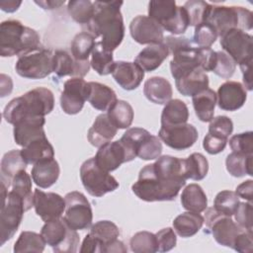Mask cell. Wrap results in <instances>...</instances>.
Here are the masks:
<instances>
[{
  "label": "cell",
  "instance_id": "obj_1",
  "mask_svg": "<svg viewBox=\"0 0 253 253\" xmlns=\"http://www.w3.org/2000/svg\"><path fill=\"white\" fill-rule=\"evenodd\" d=\"M183 159L163 155L145 165L131 186L133 194L145 202L173 201L186 184Z\"/></svg>",
  "mask_w": 253,
  "mask_h": 253
},
{
  "label": "cell",
  "instance_id": "obj_2",
  "mask_svg": "<svg viewBox=\"0 0 253 253\" xmlns=\"http://www.w3.org/2000/svg\"><path fill=\"white\" fill-rule=\"evenodd\" d=\"M122 5L123 1H95L94 15L85 27L95 39L101 37V43L111 51L122 43L125 37Z\"/></svg>",
  "mask_w": 253,
  "mask_h": 253
},
{
  "label": "cell",
  "instance_id": "obj_3",
  "mask_svg": "<svg viewBox=\"0 0 253 253\" xmlns=\"http://www.w3.org/2000/svg\"><path fill=\"white\" fill-rule=\"evenodd\" d=\"M54 108L53 93L44 87H37L14 98L5 107L3 117L11 125L28 117H44Z\"/></svg>",
  "mask_w": 253,
  "mask_h": 253
},
{
  "label": "cell",
  "instance_id": "obj_4",
  "mask_svg": "<svg viewBox=\"0 0 253 253\" xmlns=\"http://www.w3.org/2000/svg\"><path fill=\"white\" fill-rule=\"evenodd\" d=\"M41 47L39 34L18 20H6L0 25V54L21 56Z\"/></svg>",
  "mask_w": 253,
  "mask_h": 253
},
{
  "label": "cell",
  "instance_id": "obj_5",
  "mask_svg": "<svg viewBox=\"0 0 253 253\" xmlns=\"http://www.w3.org/2000/svg\"><path fill=\"white\" fill-rule=\"evenodd\" d=\"M208 23L221 37L231 29L250 31L253 27V14L250 10L239 6H214L211 5Z\"/></svg>",
  "mask_w": 253,
  "mask_h": 253
},
{
  "label": "cell",
  "instance_id": "obj_6",
  "mask_svg": "<svg viewBox=\"0 0 253 253\" xmlns=\"http://www.w3.org/2000/svg\"><path fill=\"white\" fill-rule=\"evenodd\" d=\"M148 17L155 20L164 31L173 35H182L189 27L186 10L183 6H177L175 1H150L148 3Z\"/></svg>",
  "mask_w": 253,
  "mask_h": 253
},
{
  "label": "cell",
  "instance_id": "obj_7",
  "mask_svg": "<svg viewBox=\"0 0 253 253\" xmlns=\"http://www.w3.org/2000/svg\"><path fill=\"white\" fill-rule=\"evenodd\" d=\"M1 194L3 205L0 214V239L1 245H4L18 230L26 210L23 200L12 191L8 192L4 184H1Z\"/></svg>",
  "mask_w": 253,
  "mask_h": 253
},
{
  "label": "cell",
  "instance_id": "obj_8",
  "mask_svg": "<svg viewBox=\"0 0 253 253\" xmlns=\"http://www.w3.org/2000/svg\"><path fill=\"white\" fill-rule=\"evenodd\" d=\"M129 152L142 160H153L161 156L162 143L158 136L142 127L126 129L120 139Z\"/></svg>",
  "mask_w": 253,
  "mask_h": 253
},
{
  "label": "cell",
  "instance_id": "obj_9",
  "mask_svg": "<svg viewBox=\"0 0 253 253\" xmlns=\"http://www.w3.org/2000/svg\"><path fill=\"white\" fill-rule=\"evenodd\" d=\"M41 234L56 253L76 252L80 242L77 231L70 228L63 218L46 221L42 227Z\"/></svg>",
  "mask_w": 253,
  "mask_h": 253
},
{
  "label": "cell",
  "instance_id": "obj_10",
  "mask_svg": "<svg viewBox=\"0 0 253 253\" xmlns=\"http://www.w3.org/2000/svg\"><path fill=\"white\" fill-rule=\"evenodd\" d=\"M16 72L24 78L42 79L53 72V52L39 47L19 56L15 64Z\"/></svg>",
  "mask_w": 253,
  "mask_h": 253
},
{
  "label": "cell",
  "instance_id": "obj_11",
  "mask_svg": "<svg viewBox=\"0 0 253 253\" xmlns=\"http://www.w3.org/2000/svg\"><path fill=\"white\" fill-rule=\"evenodd\" d=\"M80 179L86 191L93 197H103L105 194L119 188V182L114 176L101 169L95 158L85 160L80 167Z\"/></svg>",
  "mask_w": 253,
  "mask_h": 253
},
{
  "label": "cell",
  "instance_id": "obj_12",
  "mask_svg": "<svg viewBox=\"0 0 253 253\" xmlns=\"http://www.w3.org/2000/svg\"><path fill=\"white\" fill-rule=\"evenodd\" d=\"M65 200V213L63 216L67 225L74 230L88 229L92 225L93 212L87 198L80 192L67 193Z\"/></svg>",
  "mask_w": 253,
  "mask_h": 253
},
{
  "label": "cell",
  "instance_id": "obj_13",
  "mask_svg": "<svg viewBox=\"0 0 253 253\" xmlns=\"http://www.w3.org/2000/svg\"><path fill=\"white\" fill-rule=\"evenodd\" d=\"M205 222L214 240L225 247L232 248L235 238L243 230L230 216L216 211L213 208L207 209Z\"/></svg>",
  "mask_w": 253,
  "mask_h": 253
},
{
  "label": "cell",
  "instance_id": "obj_14",
  "mask_svg": "<svg viewBox=\"0 0 253 253\" xmlns=\"http://www.w3.org/2000/svg\"><path fill=\"white\" fill-rule=\"evenodd\" d=\"M220 45L236 64L252 61V36L239 30L231 29L220 37Z\"/></svg>",
  "mask_w": 253,
  "mask_h": 253
},
{
  "label": "cell",
  "instance_id": "obj_15",
  "mask_svg": "<svg viewBox=\"0 0 253 253\" xmlns=\"http://www.w3.org/2000/svg\"><path fill=\"white\" fill-rule=\"evenodd\" d=\"M89 85L83 78L71 77L63 84L60 95V107L65 114L76 115L81 112L88 100Z\"/></svg>",
  "mask_w": 253,
  "mask_h": 253
},
{
  "label": "cell",
  "instance_id": "obj_16",
  "mask_svg": "<svg viewBox=\"0 0 253 253\" xmlns=\"http://www.w3.org/2000/svg\"><path fill=\"white\" fill-rule=\"evenodd\" d=\"M158 137L170 148L174 150H184L195 144L198 140L199 132L193 125L183 124L161 126L158 131Z\"/></svg>",
  "mask_w": 253,
  "mask_h": 253
},
{
  "label": "cell",
  "instance_id": "obj_17",
  "mask_svg": "<svg viewBox=\"0 0 253 253\" xmlns=\"http://www.w3.org/2000/svg\"><path fill=\"white\" fill-rule=\"evenodd\" d=\"M129 33L134 42L140 44L161 43L164 41V30L152 18L138 15L129 24Z\"/></svg>",
  "mask_w": 253,
  "mask_h": 253
},
{
  "label": "cell",
  "instance_id": "obj_18",
  "mask_svg": "<svg viewBox=\"0 0 253 253\" xmlns=\"http://www.w3.org/2000/svg\"><path fill=\"white\" fill-rule=\"evenodd\" d=\"M34 208L36 213L46 222L61 217L65 211V200L56 193L35 189Z\"/></svg>",
  "mask_w": 253,
  "mask_h": 253
},
{
  "label": "cell",
  "instance_id": "obj_19",
  "mask_svg": "<svg viewBox=\"0 0 253 253\" xmlns=\"http://www.w3.org/2000/svg\"><path fill=\"white\" fill-rule=\"evenodd\" d=\"M94 158L97 165L107 172H112L123 163L132 160L121 140L110 141L102 145L99 147Z\"/></svg>",
  "mask_w": 253,
  "mask_h": 253
},
{
  "label": "cell",
  "instance_id": "obj_20",
  "mask_svg": "<svg viewBox=\"0 0 253 253\" xmlns=\"http://www.w3.org/2000/svg\"><path fill=\"white\" fill-rule=\"evenodd\" d=\"M89 60H77L66 50L57 49L53 52V72L57 77H84L90 69Z\"/></svg>",
  "mask_w": 253,
  "mask_h": 253
},
{
  "label": "cell",
  "instance_id": "obj_21",
  "mask_svg": "<svg viewBox=\"0 0 253 253\" xmlns=\"http://www.w3.org/2000/svg\"><path fill=\"white\" fill-rule=\"evenodd\" d=\"M246 99V89L240 82L226 81L217 89L216 103L218 108L223 111H237L244 105Z\"/></svg>",
  "mask_w": 253,
  "mask_h": 253
},
{
  "label": "cell",
  "instance_id": "obj_22",
  "mask_svg": "<svg viewBox=\"0 0 253 253\" xmlns=\"http://www.w3.org/2000/svg\"><path fill=\"white\" fill-rule=\"evenodd\" d=\"M44 117H28L20 120L14 125L13 134L15 142L25 147L30 142L45 136L43 126Z\"/></svg>",
  "mask_w": 253,
  "mask_h": 253
},
{
  "label": "cell",
  "instance_id": "obj_23",
  "mask_svg": "<svg viewBox=\"0 0 253 253\" xmlns=\"http://www.w3.org/2000/svg\"><path fill=\"white\" fill-rule=\"evenodd\" d=\"M112 75L115 81L123 89L131 91L140 85L144 77V70L135 62L120 60L115 61L112 69Z\"/></svg>",
  "mask_w": 253,
  "mask_h": 253
},
{
  "label": "cell",
  "instance_id": "obj_24",
  "mask_svg": "<svg viewBox=\"0 0 253 253\" xmlns=\"http://www.w3.org/2000/svg\"><path fill=\"white\" fill-rule=\"evenodd\" d=\"M170 54L164 42L148 44L134 58V62L146 72L157 69Z\"/></svg>",
  "mask_w": 253,
  "mask_h": 253
},
{
  "label": "cell",
  "instance_id": "obj_25",
  "mask_svg": "<svg viewBox=\"0 0 253 253\" xmlns=\"http://www.w3.org/2000/svg\"><path fill=\"white\" fill-rule=\"evenodd\" d=\"M118 128L110 121L107 114H101L97 116L92 126L87 133L88 141L95 147H101L102 145L110 142L117 134Z\"/></svg>",
  "mask_w": 253,
  "mask_h": 253
},
{
  "label": "cell",
  "instance_id": "obj_26",
  "mask_svg": "<svg viewBox=\"0 0 253 253\" xmlns=\"http://www.w3.org/2000/svg\"><path fill=\"white\" fill-rule=\"evenodd\" d=\"M175 85L179 93L184 96H194L209 88V77L201 68H196L175 79Z\"/></svg>",
  "mask_w": 253,
  "mask_h": 253
},
{
  "label": "cell",
  "instance_id": "obj_27",
  "mask_svg": "<svg viewBox=\"0 0 253 253\" xmlns=\"http://www.w3.org/2000/svg\"><path fill=\"white\" fill-rule=\"evenodd\" d=\"M31 174L38 187L47 189L55 184L59 177V164L54 158L40 161L34 165Z\"/></svg>",
  "mask_w": 253,
  "mask_h": 253
},
{
  "label": "cell",
  "instance_id": "obj_28",
  "mask_svg": "<svg viewBox=\"0 0 253 253\" xmlns=\"http://www.w3.org/2000/svg\"><path fill=\"white\" fill-rule=\"evenodd\" d=\"M143 94L147 100L154 104L165 105L173 95V90L170 82L160 76L148 78L143 85Z\"/></svg>",
  "mask_w": 253,
  "mask_h": 253
},
{
  "label": "cell",
  "instance_id": "obj_29",
  "mask_svg": "<svg viewBox=\"0 0 253 253\" xmlns=\"http://www.w3.org/2000/svg\"><path fill=\"white\" fill-rule=\"evenodd\" d=\"M89 94L88 102L98 111H108V109L118 100L115 91L99 82H88Z\"/></svg>",
  "mask_w": 253,
  "mask_h": 253
},
{
  "label": "cell",
  "instance_id": "obj_30",
  "mask_svg": "<svg viewBox=\"0 0 253 253\" xmlns=\"http://www.w3.org/2000/svg\"><path fill=\"white\" fill-rule=\"evenodd\" d=\"M21 154L27 164L35 165L40 161L53 158L54 149L46 136H44L38 138L23 147V149H21Z\"/></svg>",
  "mask_w": 253,
  "mask_h": 253
},
{
  "label": "cell",
  "instance_id": "obj_31",
  "mask_svg": "<svg viewBox=\"0 0 253 253\" xmlns=\"http://www.w3.org/2000/svg\"><path fill=\"white\" fill-rule=\"evenodd\" d=\"M27 165L21 150L13 149L5 153L1 160V183L9 188L14 176L20 171L26 170Z\"/></svg>",
  "mask_w": 253,
  "mask_h": 253
},
{
  "label": "cell",
  "instance_id": "obj_32",
  "mask_svg": "<svg viewBox=\"0 0 253 253\" xmlns=\"http://www.w3.org/2000/svg\"><path fill=\"white\" fill-rule=\"evenodd\" d=\"M192 102L196 116L200 121L207 123L212 120L216 105V94L212 89L207 88L194 95Z\"/></svg>",
  "mask_w": 253,
  "mask_h": 253
},
{
  "label": "cell",
  "instance_id": "obj_33",
  "mask_svg": "<svg viewBox=\"0 0 253 253\" xmlns=\"http://www.w3.org/2000/svg\"><path fill=\"white\" fill-rule=\"evenodd\" d=\"M189 110L185 102L180 99L170 100L165 104L161 113V126H170L187 124Z\"/></svg>",
  "mask_w": 253,
  "mask_h": 253
},
{
  "label": "cell",
  "instance_id": "obj_34",
  "mask_svg": "<svg viewBox=\"0 0 253 253\" xmlns=\"http://www.w3.org/2000/svg\"><path fill=\"white\" fill-rule=\"evenodd\" d=\"M181 204L186 211L200 213L207 210L208 198L203 188L200 185L193 183L183 190Z\"/></svg>",
  "mask_w": 253,
  "mask_h": 253
},
{
  "label": "cell",
  "instance_id": "obj_35",
  "mask_svg": "<svg viewBox=\"0 0 253 253\" xmlns=\"http://www.w3.org/2000/svg\"><path fill=\"white\" fill-rule=\"evenodd\" d=\"M205 218L199 212L186 211L173 220L174 231L181 237L187 238L195 235L203 226Z\"/></svg>",
  "mask_w": 253,
  "mask_h": 253
},
{
  "label": "cell",
  "instance_id": "obj_36",
  "mask_svg": "<svg viewBox=\"0 0 253 253\" xmlns=\"http://www.w3.org/2000/svg\"><path fill=\"white\" fill-rule=\"evenodd\" d=\"M110 121L117 128H127L133 121L134 113L131 105L124 100H117L107 111Z\"/></svg>",
  "mask_w": 253,
  "mask_h": 253
},
{
  "label": "cell",
  "instance_id": "obj_37",
  "mask_svg": "<svg viewBox=\"0 0 253 253\" xmlns=\"http://www.w3.org/2000/svg\"><path fill=\"white\" fill-rule=\"evenodd\" d=\"M113 51L103 46L101 42H96L91 53L90 65L99 75H108L112 73L114 66Z\"/></svg>",
  "mask_w": 253,
  "mask_h": 253
},
{
  "label": "cell",
  "instance_id": "obj_38",
  "mask_svg": "<svg viewBox=\"0 0 253 253\" xmlns=\"http://www.w3.org/2000/svg\"><path fill=\"white\" fill-rule=\"evenodd\" d=\"M183 168L186 179L195 181L203 180L209 171L208 159L202 153H192L186 159H183Z\"/></svg>",
  "mask_w": 253,
  "mask_h": 253
},
{
  "label": "cell",
  "instance_id": "obj_39",
  "mask_svg": "<svg viewBox=\"0 0 253 253\" xmlns=\"http://www.w3.org/2000/svg\"><path fill=\"white\" fill-rule=\"evenodd\" d=\"M12 192L20 197L25 206L26 211L34 207V194L32 193V179L26 170L17 173L12 179Z\"/></svg>",
  "mask_w": 253,
  "mask_h": 253
},
{
  "label": "cell",
  "instance_id": "obj_40",
  "mask_svg": "<svg viewBox=\"0 0 253 253\" xmlns=\"http://www.w3.org/2000/svg\"><path fill=\"white\" fill-rule=\"evenodd\" d=\"M225 166L228 173L233 177L252 176V154H240L231 152L227 155Z\"/></svg>",
  "mask_w": 253,
  "mask_h": 253
},
{
  "label": "cell",
  "instance_id": "obj_41",
  "mask_svg": "<svg viewBox=\"0 0 253 253\" xmlns=\"http://www.w3.org/2000/svg\"><path fill=\"white\" fill-rule=\"evenodd\" d=\"M45 241L42 234L34 231H23L19 235L14 245V252H37L41 253L44 250Z\"/></svg>",
  "mask_w": 253,
  "mask_h": 253
},
{
  "label": "cell",
  "instance_id": "obj_42",
  "mask_svg": "<svg viewBox=\"0 0 253 253\" xmlns=\"http://www.w3.org/2000/svg\"><path fill=\"white\" fill-rule=\"evenodd\" d=\"M95 38L87 33L81 32L73 38L70 44L71 55L77 60H88L90 53L95 46Z\"/></svg>",
  "mask_w": 253,
  "mask_h": 253
},
{
  "label": "cell",
  "instance_id": "obj_43",
  "mask_svg": "<svg viewBox=\"0 0 253 253\" xmlns=\"http://www.w3.org/2000/svg\"><path fill=\"white\" fill-rule=\"evenodd\" d=\"M90 234L101 241L104 247V252L106 248L120 236L119 227L110 220H100L90 227Z\"/></svg>",
  "mask_w": 253,
  "mask_h": 253
},
{
  "label": "cell",
  "instance_id": "obj_44",
  "mask_svg": "<svg viewBox=\"0 0 253 253\" xmlns=\"http://www.w3.org/2000/svg\"><path fill=\"white\" fill-rule=\"evenodd\" d=\"M67 11L76 23L86 27L94 15V2L89 0H71L67 3Z\"/></svg>",
  "mask_w": 253,
  "mask_h": 253
},
{
  "label": "cell",
  "instance_id": "obj_45",
  "mask_svg": "<svg viewBox=\"0 0 253 253\" xmlns=\"http://www.w3.org/2000/svg\"><path fill=\"white\" fill-rule=\"evenodd\" d=\"M183 7L188 15L189 26L197 27L198 25L207 22L211 9V4L202 0H190L187 1Z\"/></svg>",
  "mask_w": 253,
  "mask_h": 253
},
{
  "label": "cell",
  "instance_id": "obj_46",
  "mask_svg": "<svg viewBox=\"0 0 253 253\" xmlns=\"http://www.w3.org/2000/svg\"><path fill=\"white\" fill-rule=\"evenodd\" d=\"M130 250L134 253H155L158 252L156 235L149 231L136 232L129 240Z\"/></svg>",
  "mask_w": 253,
  "mask_h": 253
},
{
  "label": "cell",
  "instance_id": "obj_47",
  "mask_svg": "<svg viewBox=\"0 0 253 253\" xmlns=\"http://www.w3.org/2000/svg\"><path fill=\"white\" fill-rule=\"evenodd\" d=\"M239 203V197L235 192L224 190L217 193L215 196L213 201V209L222 214L231 216L234 214Z\"/></svg>",
  "mask_w": 253,
  "mask_h": 253
},
{
  "label": "cell",
  "instance_id": "obj_48",
  "mask_svg": "<svg viewBox=\"0 0 253 253\" xmlns=\"http://www.w3.org/2000/svg\"><path fill=\"white\" fill-rule=\"evenodd\" d=\"M215 29L208 22H204L195 27L193 42L198 47H211L217 39Z\"/></svg>",
  "mask_w": 253,
  "mask_h": 253
},
{
  "label": "cell",
  "instance_id": "obj_49",
  "mask_svg": "<svg viewBox=\"0 0 253 253\" xmlns=\"http://www.w3.org/2000/svg\"><path fill=\"white\" fill-rule=\"evenodd\" d=\"M236 69V63L234 60L224 51H216V58L212 68V72L217 76L229 79Z\"/></svg>",
  "mask_w": 253,
  "mask_h": 253
},
{
  "label": "cell",
  "instance_id": "obj_50",
  "mask_svg": "<svg viewBox=\"0 0 253 253\" xmlns=\"http://www.w3.org/2000/svg\"><path fill=\"white\" fill-rule=\"evenodd\" d=\"M253 132L251 130L234 134L229 139V146L232 152L240 154H252L253 152Z\"/></svg>",
  "mask_w": 253,
  "mask_h": 253
},
{
  "label": "cell",
  "instance_id": "obj_51",
  "mask_svg": "<svg viewBox=\"0 0 253 253\" xmlns=\"http://www.w3.org/2000/svg\"><path fill=\"white\" fill-rule=\"evenodd\" d=\"M232 130L233 123L231 119L226 116H217L215 118H212V120L210 122L208 133L227 139L228 136L232 133Z\"/></svg>",
  "mask_w": 253,
  "mask_h": 253
},
{
  "label": "cell",
  "instance_id": "obj_52",
  "mask_svg": "<svg viewBox=\"0 0 253 253\" xmlns=\"http://www.w3.org/2000/svg\"><path fill=\"white\" fill-rule=\"evenodd\" d=\"M234 217L241 228L252 230V204L249 202L239 203Z\"/></svg>",
  "mask_w": 253,
  "mask_h": 253
},
{
  "label": "cell",
  "instance_id": "obj_53",
  "mask_svg": "<svg viewBox=\"0 0 253 253\" xmlns=\"http://www.w3.org/2000/svg\"><path fill=\"white\" fill-rule=\"evenodd\" d=\"M158 242V251L167 252L173 249L177 243V237L174 229L170 227L163 228L155 233Z\"/></svg>",
  "mask_w": 253,
  "mask_h": 253
},
{
  "label": "cell",
  "instance_id": "obj_54",
  "mask_svg": "<svg viewBox=\"0 0 253 253\" xmlns=\"http://www.w3.org/2000/svg\"><path fill=\"white\" fill-rule=\"evenodd\" d=\"M227 143V139L208 133L203 141V147L210 154H217L224 150Z\"/></svg>",
  "mask_w": 253,
  "mask_h": 253
},
{
  "label": "cell",
  "instance_id": "obj_55",
  "mask_svg": "<svg viewBox=\"0 0 253 253\" xmlns=\"http://www.w3.org/2000/svg\"><path fill=\"white\" fill-rule=\"evenodd\" d=\"M232 248L240 253H252V230L243 229L235 238Z\"/></svg>",
  "mask_w": 253,
  "mask_h": 253
},
{
  "label": "cell",
  "instance_id": "obj_56",
  "mask_svg": "<svg viewBox=\"0 0 253 253\" xmlns=\"http://www.w3.org/2000/svg\"><path fill=\"white\" fill-rule=\"evenodd\" d=\"M199 56L202 69L205 72L212 71L216 58V51L212 50L211 47H199Z\"/></svg>",
  "mask_w": 253,
  "mask_h": 253
},
{
  "label": "cell",
  "instance_id": "obj_57",
  "mask_svg": "<svg viewBox=\"0 0 253 253\" xmlns=\"http://www.w3.org/2000/svg\"><path fill=\"white\" fill-rule=\"evenodd\" d=\"M81 253H102L104 252L103 244L100 240H98L96 237H94L92 234L88 233L85 238L83 239V242L81 244L80 248Z\"/></svg>",
  "mask_w": 253,
  "mask_h": 253
},
{
  "label": "cell",
  "instance_id": "obj_58",
  "mask_svg": "<svg viewBox=\"0 0 253 253\" xmlns=\"http://www.w3.org/2000/svg\"><path fill=\"white\" fill-rule=\"evenodd\" d=\"M252 192H253V181L251 179L246 180L244 182H242L241 184H239L236 187V195L239 198H242L246 201H248L249 203L252 202Z\"/></svg>",
  "mask_w": 253,
  "mask_h": 253
},
{
  "label": "cell",
  "instance_id": "obj_59",
  "mask_svg": "<svg viewBox=\"0 0 253 253\" xmlns=\"http://www.w3.org/2000/svg\"><path fill=\"white\" fill-rule=\"evenodd\" d=\"M251 63L252 61H248L245 63L240 64V69L242 71L243 75V83H244V88L247 89L248 91L252 90V74H251Z\"/></svg>",
  "mask_w": 253,
  "mask_h": 253
},
{
  "label": "cell",
  "instance_id": "obj_60",
  "mask_svg": "<svg viewBox=\"0 0 253 253\" xmlns=\"http://www.w3.org/2000/svg\"><path fill=\"white\" fill-rule=\"evenodd\" d=\"M22 1H15V0H8V1H1L0 7L4 12L7 13H13L18 10V8L21 6Z\"/></svg>",
  "mask_w": 253,
  "mask_h": 253
},
{
  "label": "cell",
  "instance_id": "obj_61",
  "mask_svg": "<svg viewBox=\"0 0 253 253\" xmlns=\"http://www.w3.org/2000/svg\"><path fill=\"white\" fill-rule=\"evenodd\" d=\"M35 3L38 4L39 6H41L42 9L52 10V9L59 8L65 2L64 1H53V0H47L46 1V0H43V1H35Z\"/></svg>",
  "mask_w": 253,
  "mask_h": 253
},
{
  "label": "cell",
  "instance_id": "obj_62",
  "mask_svg": "<svg viewBox=\"0 0 253 253\" xmlns=\"http://www.w3.org/2000/svg\"><path fill=\"white\" fill-rule=\"evenodd\" d=\"M127 251L126 247L125 246L124 242L117 239L115 240L114 242H112L107 248H106V251L105 252H121V253H126Z\"/></svg>",
  "mask_w": 253,
  "mask_h": 253
}]
</instances>
